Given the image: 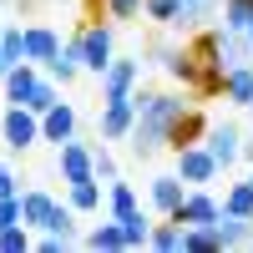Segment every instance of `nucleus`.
I'll list each match as a JSON object with an SVG mask.
<instances>
[{
	"label": "nucleus",
	"instance_id": "f257e3e1",
	"mask_svg": "<svg viewBox=\"0 0 253 253\" xmlns=\"http://www.w3.org/2000/svg\"><path fill=\"white\" fill-rule=\"evenodd\" d=\"M182 112H187V101L172 96V91H137V126H132V137H126L132 152L137 157H152L157 147H167Z\"/></svg>",
	"mask_w": 253,
	"mask_h": 253
},
{
	"label": "nucleus",
	"instance_id": "f03ea898",
	"mask_svg": "<svg viewBox=\"0 0 253 253\" xmlns=\"http://www.w3.org/2000/svg\"><path fill=\"white\" fill-rule=\"evenodd\" d=\"M71 46H76V56H81V71H107L112 66V26H101V20H86V26H81L76 31V41H71Z\"/></svg>",
	"mask_w": 253,
	"mask_h": 253
},
{
	"label": "nucleus",
	"instance_id": "7ed1b4c3",
	"mask_svg": "<svg viewBox=\"0 0 253 253\" xmlns=\"http://www.w3.org/2000/svg\"><path fill=\"white\" fill-rule=\"evenodd\" d=\"M96 126H101V137H107V142L132 137V126H137V91H132V96H122V101H101Z\"/></svg>",
	"mask_w": 253,
	"mask_h": 253
},
{
	"label": "nucleus",
	"instance_id": "20e7f679",
	"mask_svg": "<svg viewBox=\"0 0 253 253\" xmlns=\"http://www.w3.org/2000/svg\"><path fill=\"white\" fill-rule=\"evenodd\" d=\"M223 172V167H218V157L213 152H208V142H193V147H182V152H177V177L182 182H213Z\"/></svg>",
	"mask_w": 253,
	"mask_h": 253
},
{
	"label": "nucleus",
	"instance_id": "39448f33",
	"mask_svg": "<svg viewBox=\"0 0 253 253\" xmlns=\"http://www.w3.org/2000/svg\"><path fill=\"white\" fill-rule=\"evenodd\" d=\"M137 76H142V61H112L107 71H101V101H122L137 91Z\"/></svg>",
	"mask_w": 253,
	"mask_h": 253
},
{
	"label": "nucleus",
	"instance_id": "423d86ee",
	"mask_svg": "<svg viewBox=\"0 0 253 253\" xmlns=\"http://www.w3.org/2000/svg\"><path fill=\"white\" fill-rule=\"evenodd\" d=\"M0 126H5V142L15 147V152H20V147H31V142H41V117H36L31 107H15V101H10V112H5Z\"/></svg>",
	"mask_w": 253,
	"mask_h": 253
},
{
	"label": "nucleus",
	"instance_id": "0eeeda50",
	"mask_svg": "<svg viewBox=\"0 0 253 253\" xmlns=\"http://www.w3.org/2000/svg\"><path fill=\"white\" fill-rule=\"evenodd\" d=\"M208 152L218 157V167H228V162H238L243 157V137H238V126L233 122H223V126H208Z\"/></svg>",
	"mask_w": 253,
	"mask_h": 253
},
{
	"label": "nucleus",
	"instance_id": "6e6552de",
	"mask_svg": "<svg viewBox=\"0 0 253 253\" xmlns=\"http://www.w3.org/2000/svg\"><path fill=\"white\" fill-rule=\"evenodd\" d=\"M76 137V107H66V101H56V107L41 117V142H71Z\"/></svg>",
	"mask_w": 253,
	"mask_h": 253
},
{
	"label": "nucleus",
	"instance_id": "1a4fd4ad",
	"mask_svg": "<svg viewBox=\"0 0 253 253\" xmlns=\"http://www.w3.org/2000/svg\"><path fill=\"white\" fill-rule=\"evenodd\" d=\"M218 213H223V203L218 198H208V193H187L182 198V208H177V223L182 228H198V223H218Z\"/></svg>",
	"mask_w": 253,
	"mask_h": 253
},
{
	"label": "nucleus",
	"instance_id": "9d476101",
	"mask_svg": "<svg viewBox=\"0 0 253 253\" xmlns=\"http://www.w3.org/2000/svg\"><path fill=\"white\" fill-rule=\"evenodd\" d=\"M213 228H218V238H223V248H248V243H253V218L233 213V208H223Z\"/></svg>",
	"mask_w": 253,
	"mask_h": 253
},
{
	"label": "nucleus",
	"instance_id": "9b49d317",
	"mask_svg": "<svg viewBox=\"0 0 253 253\" xmlns=\"http://www.w3.org/2000/svg\"><path fill=\"white\" fill-rule=\"evenodd\" d=\"M61 172H66V182H81V177H96V157L81 147L76 137L61 142Z\"/></svg>",
	"mask_w": 253,
	"mask_h": 253
},
{
	"label": "nucleus",
	"instance_id": "f8f14e48",
	"mask_svg": "<svg viewBox=\"0 0 253 253\" xmlns=\"http://www.w3.org/2000/svg\"><path fill=\"white\" fill-rule=\"evenodd\" d=\"M61 56V41L51 26H31L26 31V61H41V66H51V61Z\"/></svg>",
	"mask_w": 253,
	"mask_h": 253
},
{
	"label": "nucleus",
	"instance_id": "ddd939ff",
	"mask_svg": "<svg viewBox=\"0 0 253 253\" xmlns=\"http://www.w3.org/2000/svg\"><path fill=\"white\" fill-rule=\"evenodd\" d=\"M198 137H208V117H203L198 107H187V112L177 117V126H172V142H167V147H172V152H182V147H193Z\"/></svg>",
	"mask_w": 253,
	"mask_h": 253
},
{
	"label": "nucleus",
	"instance_id": "4468645a",
	"mask_svg": "<svg viewBox=\"0 0 253 253\" xmlns=\"http://www.w3.org/2000/svg\"><path fill=\"white\" fill-rule=\"evenodd\" d=\"M223 96L233 107H253V61H243V66H233L223 76Z\"/></svg>",
	"mask_w": 253,
	"mask_h": 253
},
{
	"label": "nucleus",
	"instance_id": "2eb2a0df",
	"mask_svg": "<svg viewBox=\"0 0 253 253\" xmlns=\"http://www.w3.org/2000/svg\"><path fill=\"white\" fill-rule=\"evenodd\" d=\"M182 177H152V208H157V213L162 218H172L177 213V208H182Z\"/></svg>",
	"mask_w": 253,
	"mask_h": 253
},
{
	"label": "nucleus",
	"instance_id": "dca6fc26",
	"mask_svg": "<svg viewBox=\"0 0 253 253\" xmlns=\"http://www.w3.org/2000/svg\"><path fill=\"white\" fill-rule=\"evenodd\" d=\"M20 213H26V228H51L56 198H46V193H20Z\"/></svg>",
	"mask_w": 253,
	"mask_h": 253
},
{
	"label": "nucleus",
	"instance_id": "f3484780",
	"mask_svg": "<svg viewBox=\"0 0 253 253\" xmlns=\"http://www.w3.org/2000/svg\"><path fill=\"white\" fill-rule=\"evenodd\" d=\"M36 81H41V76L26 66V61H20V66H10V71H5V96L15 101V107H26V96H31V86H36Z\"/></svg>",
	"mask_w": 253,
	"mask_h": 253
},
{
	"label": "nucleus",
	"instance_id": "a211bd4d",
	"mask_svg": "<svg viewBox=\"0 0 253 253\" xmlns=\"http://www.w3.org/2000/svg\"><path fill=\"white\" fill-rule=\"evenodd\" d=\"M71 208H76V213H96V208H101V187H96V177L71 182Z\"/></svg>",
	"mask_w": 253,
	"mask_h": 253
},
{
	"label": "nucleus",
	"instance_id": "6ab92c4d",
	"mask_svg": "<svg viewBox=\"0 0 253 253\" xmlns=\"http://www.w3.org/2000/svg\"><path fill=\"white\" fill-rule=\"evenodd\" d=\"M147 243L172 253V248H182V243H187V228H182L177 218H167V223H157V228H152V238H147Z\"/></svg>",
	"mask_w": 253,
	"mask_h": 253
},
{
	"label": "nucleus",
	"instance_id": "aec40b11",
	"mask_svg": "<svg viewBox=\"0 0 253 253\" xmlns=\"http://www.w3.org/2000/svg\"><path fill=\"white\" fill-rule=\"evenodd\" d=\"M0 56H5V66H20V61H26V31L20 26L0 31Z\"/></svg>",
	"mask_w": 253,
	"mask_h": 253
},
{
	"label": "nucleus",
	"instance_id": "412c9836",
	"mask_svg": "<svg viewBox=\"0 0 253 253\" xmlns=\"http://www.w3.org/2000/svg\"><path fill=\"white\" fill-rule=\"evenodd\" d=\"M182 248H193V253H218L223 238H218L213 223H198V228H187V243H182Z\"/></svg>",
	"mask_w": 253,
	"mask_h": 253
},
{
	"label": "nucleus",
	"instance_id": "4be33fe9",
	"mask_svg": "<svg viewBox=\"0 0 253 253\" xmlns=\"http://www.w3.org/2000/svg\"><path fill=\"white\" fill-rule=\"evenodd\" d=\"M86 248H126V233H122V223L112 218V223L91 228V233H86Z\"/></svg>",
	"mask_w": 253,
	"mask_h": 253
},
{
	"label": "nucleus",
	"instance_id": "5701e85b",
	"mask_svg": "<svg viewBox=\"0 0 253 253\" xmlns=\"http://www.w3.org/2000/svg\"><path fill=\"white\" fill-rule=\"evenodd\" d=\"M56 101H61V91L51 86V81H36V86H31V96H26V107H31L36 117H46V112L56 107Z\"/></svg>",
	"mask_w": 253,
	"mask_h": 253
},
{
	"label": "nucleus",
	"instance_id": "b1692460",
	"mask_svg": "<svg viewBox=\"0 0 253 253\" xmlns=\"http://www.w3.org/2000/svg\"><path fill=\"white\" fill-rule=\"evenodd\" d=\"M122 223V233H126V248H142L147 238H152V223H147L142 213H126V218H117Z\"/></svg>",
	"mask_w": 253,
	"mask_h": 253
},
{
	"label": "nucleus",
	"instance_id": "393cba45",
	"mask_svg": "<svg viewBox=\"0 0 253 253\" xmlns=\"http://www.w3.org/2000/svg\"><path fill=\"white\" fill-rule=\"evenodd\" d=\"M46 71H51L56 81H71V76L81 71V56H76V46H61V56L51 61V66H46Z\"/></svg>",
	"mask_w": 253,
	"mask_h": 253
},
{
	"label": "nucleus",
	"instance_id": "a878e982",
	"mask_svg": "<svg viewBox=\"0 0 253 253\" xmlns=\"http://www.w3.org/2000/svg\"><path fill=\"white\" fill-rule=\"evenodd\" d=\"M223 208H233V213L253 218V182H233V187H228V198H223Z\"/></svg>",
	"mask_w": 253,
	"mask_h": 253
},
{
	"label": "nucleus",
	"instance_id": "bb28decb",
	"mask_svg": "<svg viewBox=\"0 0 253 253\" xmlns=\"http://www.w3.org/2000/svg\"><path fill=\"white\" fill-rule=\"evenodd\" d=\"M112 218H126V213H137V193H132V187H126V182H112Z\"/></svg>",
	"mask_w": 253,
	"mask_h": 253
},
{
	"label": "nucleus",
	"instance_id": "cd10ccee",
	"mask_svg": "<svg viewBox=\"0 0 253 253\" xmlns=\"http://www.w3.org/2000/svg\"><path fill=\"white\" fill-rule=\"evenodd\" d=\"M31 238H26V223H15V228H0V253H26Z\"/></svg>",
	"mask_w": 253,
	"mask_h": 253
},
{
	"label": "nucleus",
	"instance_id": "c85d7f7f",
	"mask_svg": "<svg viewBox=\"0 0 253 253\" xmlns=\"http://www.w3.org/2000/svg\"><path fill=\"white\" fill-rule=\"evenodd\" d=\"M142 10L152 15V20H162V26H172V20H177V0H147Z\"/></svg>",
	"mask_w": 253,
	"mask_h": 253
},
{
	"label": "nucleus",
	"instance_id": "c756f323",
	"mask_svg": "<svg viewBox=\"0 0 253 253\" xmlns=\"http://www.w3.org/2000/svg\"><path fill=\"white\" fill-rule=\"evenodd\" d=\"M101 5H107V15H117V20H132L147 0H101Z\"/></svg>",
	"mask_w": 253,
	"mask_h": 253
},
{
	"label": "nucleus",
	"instance_id": "7c9ffc66",
	"mask_svg": "<svg viewBox=\"0 0 253 253\" xmlns=\"http://www.w3.org/2000/svg\"><path fill=\"white\" fill-rule=\"evenodd\" d=\"M26 223V213H20V198H0V228H15Z\"/></svg>",
	"mask_w": 253,
	"mask_h": 253
},
{
	"label": "nucleus",
	"instance_id": "2f4dec72",
	"mask_svg": "<svg viewBox=\"0 0 253 253\" xmlns=\"http://www.w3.org/2000/svg\"><path fill=\"white\" fill-rule=\"evenodd\" d=\"M91 157H96V177H101V182H117V162H112L107 147H101V152H91Z\"/></svg>",
	"mask_w": 253,
	"mask_h": 253
},
{
	"label": "nucleus",
	"instance_id": "473e14b6",
	"mask_svg": "<svg viewBox=\"0 0 253 253\" xmlns=\"http://www.w3.org/2000/svg\"><path fill=\"white\" fill-rule=\"evenodd\" d=\"M0 198H20V187H15V177H10L5 162H0Z\"/></svg>",
	"mask_w": 253,
	"mask_h": 253
},
{
	"label": "nucleus",
	"instance_id": "72a5a7b5",
	"mask_svg": "<svg viewBox=\"0 0 253 253\" xmlns=\"http://www.w3.org/2000/svg\"><path fill=\"white\" fill-rule=\"evenodd\" d=\"M243 157H248V162H253V142H243Z\"/></svg>",
	"mask_w": 253,
	"mask_h": 253
},
{
	"label": "nucleus",
	"instance_id": "f704fd0d",
	"mask_svg": "<svg viewBox=\"0 0 253 253\" xmlns=\"http://www.w3.org/2000/svg\"><path fill=\"white\" fill-rule=\"evenodd\" d=\"M5 71H10V66H5V56H0V76H5Z\"/></svg>",
	"mask_w": 253,
	"mask_h": 253
},
{
	"label": "nucleus",
	"instance_id": "c9c22d12",
	"mask_svg": "<svg viewBox=\"0 0 253 253\" xmlns=\"http://www.w3.org/2000/svg\"><path fill=\"white\" fill-rule=\"evenodd\" d=\"M248 182H253V172H248Z\"/></svg>",
	"mask_w": 253,
	"mask_h": 253
},
{
	"label": "nucleus",
	"instance_id": "e433bc0d",
	"mask_svg": "<svg viewBox=\"0 0 253 253\" xmlns=\"http://www.w3.org/2000/svg\"><path fill=\"white\" fill-rule=\"evenodd\" d=\"M218 5H223V0H218Z\"/></svg>",
	"mask_w": 253,
	"mask_h": 253
}]
</instances>
